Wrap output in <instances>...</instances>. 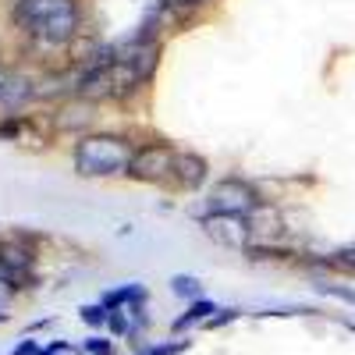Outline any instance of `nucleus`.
Instances as JSON below:
<instances>
[{
    "label": "nucleus",
    "instance_id": "f257e3e1",
    "mask_svg": "<svg viewBox=\"0 0 355 355\" xmlns=\"http://www.w3.org/2000/svg\"><path fill=\"white\" fill-rule=\"evenodd\" d=\"M15 21L43 43H68L78 33V8L75 0H18Z\"/></svg>",
    "mask_w": 355,
    "mask_h": 355
},
{
    "label": "nucleus",
    "instance_id": "f03ea898",
    "mask_svg": "<svg viewBox=\"0 0 355 355\" xmlns=\"http://www.w3.org/2000/svg\"><path fill=\"white\" fill-rule=\"evenodd\" d=\"M135 160L132 142L121 135H89L75 146V167L85 178H107V174H128Z\"/></svg>",
    "mask_w": 355,
    "mask_h": 355
},
{
    "label": "nucleus",
    "instance_id": "7ed1b4c3",
    "mask_svg": "<svg viewBox=\"0 0 355 355\" xmlns=\"http://www.w3.org/2000/svg\"><path fill=\"white\" fill-rule=\"evenodd\" d=\"M256 206H259L256 192H252L245 182H239V178H227V182L214 185V192H210V214L249 217V214L256 210Z\"/></svg>",
    "mask_w": 355,
    "mask_h": 355
},
{
    "label": "nucleus",
    "instance_id": "20e7f679",
    "mask_svg": "<svg viewBox=\"0 0 355 355\" xmlns=\"http://www.w3.org/2000/svg\"><path fill=\"white\" fill-rule=\"evenodd\" d=\"M202 227H206L210 239H217L220 245H231V249H242L252 239L249 217H234V214H206L202 217Z\"/></svg>",
    "mask_w": 355,
    "mask_h": 355
},
{
    "label": "nucleus",
    "instance_id": "39448f33",
    "mask_svg": "<svg viewBox=\"0 0 355 355\" xmlns=\"http://www.w3.org/2000/svg\"><path fill=\"white\" fill-rule=\"evenodd\" d=\"M0 274H4L8 284H33L36 256L18 242H4L0 245Z\"/></svg>",
    "mask_w": 355,
    "mask_h": 355
},
{
    "label": "nucleus",
    "instance_id": "423d86ee",
    "mask_svg": "<svg viewBox=\"0 0 355 355\" xmlns=\"http://www.w3.org/2000/svg\"><path fill=\"white\" fill-rule=\"evenodd\" d=\"M174 150L171 146H142V150H135V160H132V171L135 178H146V182H157V178H164L167 171H174Z\"/></svg>",
    "mask_w": 355,
    "mask_h": 355
},
{
    "label": "nucleus",
    "instance_id": "0eeeda50",
    "mask_svg": "<svg viewBox=\"0 0 355 355\" xmlns=\"http://www.w3.org/2000/svg\"><path fill=\"white\" fill-rule=\"evenodd\" d=\"M174 182L185 189H199L206 182V160L196 153H178L174 157Z\"/></svg>",
    "mask_w": 355,
    "mask_h": 355
},
{
    "label": "nucleus",
    "instance_id": "6e6552de",
    "mask_svg": "<svg viewBox=\"0 0 355 355\" xmlns=\"http://www.w3.org/2000/svg\"><path fill=\"white\" fill-rule=\"evenodd\" d=\"M214 313H220V309H214V302L199 299V302H192V309H189L182 320H174V331H185V327H192V323H206Z\"/></svg>",
    "mask_w": 355,
    "mask_h": 355
},
{
    "label": "nucleus",
    "instance_id": "1a4fd4ad",
    "mask_svg": "<svg viewBox=\"0 0 355 355\" xmlns=\"http://www.w3.org/2000/svg\"><path fill=\"white\" fill-rule=\"evenodd\" d=\"M171 291H174V295H182V299H196V302H199V295H202V284H199L196 277H185V274H178V277H171Z\"/></svg>",
    "mask_w": 355,
    "mask_h": 355
},
{
    "label": "nucleus",
    "instance_id": "9d476101",
    "mask_svg": "<svg viewBox=\"0 0 355 355\" xmlns=\"http://www.w3.org/2000/svg\"><path fill=\"white\" fill-rule=\"evenodd\" d=\"M82 320L89 323V327H107L110 323V309L100 302V306H82Z\"/></svg>",
    "mask_w": 355,
    "mask_h": 355
},
{
    "label": "nucleus",
    "instance_id": "9b49d317",
    "mask_svg": "<svg viewBox=\"0 0 355 355\" xmlns=\"http://www.w3.org/2000/svg\"><path fill=\"white\" fill-rule=\"evenodd\" d=\"M316 291H320V295H334V299H341V302L355 306V288H341V284H316Z\"/></svg>",
    "mask_w": 355,
    "mask_h": 355
},
{
    "label": "nucleus",
    "instance_id": "f8f14e48",
    "mask_svg": "<svg viewBox=\"0 0 355 355\" xmlns=\"http://www.w3.org/2000/svg\"><path fill=\"white\" fill-rule=\"evenodd\" d=\"M334 263H338V266H345V270H355V245L341 249V252L334 256Z\"/></svg>",
    "mask_w": 355,
    "mask_h": 355
},
{
    "label": "nucleus",
    "instance_id": "ddd939ff",
    "mask_svg": "<svg viewBox=\"0 0 355 355\" xmlns=\"http://www.w3.org/2000/svg\"><path fill=\"white\" fill-rule=\"evenodd\" d=\"M234 316H239V309H220L217 316L206 320V327H224V323H227V320H234Z\"/></svg>",
    "mask_w": 355,
    "mask_h": 355
},
{
    "label": "nucleus",
    "instance_id": "4468645a",
    "mask_svg": "<svg viewBox=\"0 0 355 355\" xmlns=\"http://www.w3.org/2000/svg\"><path fill=\"white\" fill-rule=\"evenodd\" d=\"M189 341H178V345H160V348H150L146 355H178V352H185Z\"/></svg>",
    "mask_w": 355,
    "mask_h": 355
},
{
    "label": "nucleus",
    "instance_id": "2eb2a0df",
    "mask_svg": "<svg viewBox=\"0 0 355 355\" xmlns=\"http://www.w3.org/2000/svg\"><path fill=\"white\" fill-rule=\"evenodd\" d=\"M36 352H40V348H36V341H21L11 355H36Z\"/></svg>",
    "mask_w": 355,
    "mask_h": 355
},
{
    "label": "nucleus",
    "instance_id": "dca6fc26",
    "mask_svg": "<svg viewBox=\"0 0 355 355\" xmlns=\"http://www.w3.org/2000/svg\"><path fill=\"white\" fill-rule=\"evenodd\" d=\"M182 4H189V8H196V4H202V0H182Z\"/></svg>",
    "mask_w": 355,
    "mask_h": 355
},
{
    "label": "nucleus",
    "instance_id": "f3484780",
    "mask_svg": "<svg viewBox=\"0 0 355 355\" xmlns=\"http://www.w3.org/2000/svg\"><path fill=\"white\" fill-rule=\"evenodd\" d=\"M36 355H57V352H50V348H40V352H36Z\"/></svg>",
    "mask_w": 355,
    "mask_h": 355
}]
</instances>
